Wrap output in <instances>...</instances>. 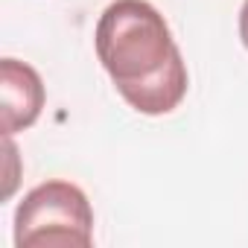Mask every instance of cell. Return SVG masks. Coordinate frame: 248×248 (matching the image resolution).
<instances>
[{"label": "cell", "instance_id": "cell-1", "mask_svg": "<svg viewBox=\"0 0 248 248\" xmlns=\"http://www.w3.org/2000/svg\"><path fill=\"white\" fill-rule=\"evenodd\" d=\"M96 59L140 114H170L187 96V64L164 15L146 0H114L96 21Z\"/></svg>", "mask_w": 248, "mask_h": 248}, {"label": "cell", "instance_id": "cell-2", "mask_svg": "<svg viewBox=\"0 0 248 248\" xmlns=\"http://www.w3.org/2000/svg\"><path fill=\"white\" fill-rule=\"evenodd\" d=\"M93 242V210L70 181L32 187L15 210L18 248H88Z\"/></svg>", "mask_w": 248, "mask_h": 248}, {"label": "cell", "instance_id": "cell-3", "mask_svg": "<svg viewBox=\"0 0 248 248\" xmlns=\"http://www.w3.org/2000/svg\"><path fill=\"white\" fill-rule=\"evenodd\" d=\"M0 108H3V135H15L21 129H30L44 108V82L41 76L18 62L3 59L0 62Z\"/></svg>", "mask_w": 248, "mask_h": 248}, {"label": "cell", "instance_id": "cell-4", "mask_svg": "<svg viewBox=\"0 0 248 248\" xmlns=\"http://www.w3.org/2000/svg\"><path fill=\"white\" fill-rule=\"evenodd\" d=\"M239 38L248 50V0H242V9H239Z\"/></svg>", "mask_w": 248, "mask_h": 248}]
</instances>
